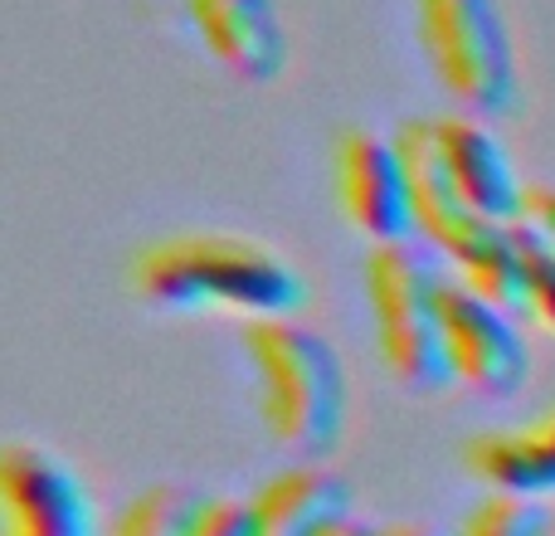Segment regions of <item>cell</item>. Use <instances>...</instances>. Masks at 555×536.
<instances>
[{"instance_id":"cell-13","label":"cell","mask_w":555,"mask_h":536,"mask_svg":"<svg viewBox=\"0 0 555 536\" xmlns=\"http://www.w3.org/2000/svg\"><path fill=\"white\" fill-rule=\"evenodd\" d=\"M555 518L546 512V502L531 498H512V493H488L482 502H473L453 532L443 536H551Z\"/></svg>"},{"instance_id":"cell-15","label":"cell","mask_w":555,"mask_h":536,"mask_svg":"<svg viewBox=\"0 0 555 536\" xmlns=\"http://www.w3.org/2000/svg\"><path fill=\"white\" fill-rule=\"evenodd\" d=\"M191 536H249V498H205Z\"/></svg>"},{"instance_id":"cell-16","label":"cell","mask_w":555,"mask_h":536,"mask_svg":"<svg viewBox=\"0 0 555 536\" xmlns=\"http://www.w3.org/2000/svg\"><path fill=\"white\" fill-rule=\"evenodd\" d=\"M517 225H521L527 234H537L546 250H555V186H531Z\"/></svg>"},{"instance_id":"cell-14","label":"cell","mask_w":555,"mask_h":536,"mask_svg":"<svg viewBox=\"0 0 555 536\" xmlns=\"http://www.w3.org/2000/svg\"><path fill=\"white\" fill-rule=\"evenodd\" d=\"M521 273H527V283H521V312L555 336V250H546L527 230H521Z\"/></svg>"},{"instance_id":"cell-4","label":"cell","mask_w":555,"mask_h":536,"mask_svg":"<svg viewBox=\"0 0 555 536\" xmlns=\"http://www.w3.org/2000/svg\"><path fill=\"white\" fill-rule=\"evenodd\" d=\"M414 29L434 78L459 103V113H517L521 64L498 0H414Z\"/></svg>"},{"instance_id":"cell-9","label":"cell","mask_w":555,"mask_h":536,"mask_svg":"<svg viewBox=\"0 0 555 536\" xmlns=\"http://www.w3.org/2000/svg\"><path fill=\"white\" fill-rule=\"evenodd\" d=\"M195 35L234 78L263 88L287 68V29L273 0H181Z\"/></svg>"},{"instance_id":"cell-12","label":"cell","mask_w":555,"mask_h":536,"mask_svg":"<svg viewBox=\"0 0 555 536\" xmlns=\"http://www.w3.org/2000/svg\"><path fill=\"white\" fill-rule=\"evenodd\" d=\"M201 493L176 488V483H156V488H142L117 522L107 527V536H191L195 512H201Z\"/></svg>"},{"instance_id":"cell-5","label":"cell","mask_w":555,"mask_h":536,"mask_svg":"<svg viewBox=\"0 0 555 536\" xmlns=\"http://www.w3.org/2000/svg\"><path fill=\"white\" fill-rule=\"evenodd\" d=\"M443 342H449L453 385L478 400H512L531 375V346L517 312L478 297L463 283H443Z\"/></svg>"},{"instance_id":"cell-7","label":"cell","mask_w":555,"mask_h":536,"mask_svg":"<svg viewBox=\"0 0 555 536\" xmlns=\"http://www.w3.org/2000/svg\"><path fill=\"white\" fill-rule=\"evenodd\" d=\"M0 536H107L88 483L39 444L0 454Z\"/></svg>"},{"instance_id":"cell-8","label":"cell","mask_w":555,"mask_h":536,"mask_svg":"<svg viewBox=\"0 0 555 536\" xmlns=\"http://www.w3.org/2000/svg\"><path fill=\"white\" fill-rule=\"evenodd\" d=\"M434 142H439V162H443V176H449L453 195H459L473 215L502 220V225L521 220V205H527L531 186L521 181L507 142L492 132L488 117H473V113L434 117Z\"/></svg>"},{"instance_id":"cell-3","label":"cell","mask_w":555,"mask_h":536,"mask_svg":"<svg viewBox=\"0 0 555 536\" xmlns=\"http://www.w3.org/2000/svg\"><path fill=\"white\" fill-rule=\"evenodd\" d=\"M443 283L449 278L414 240L371 244L365 254V303H371L375 356L395 385L414 395L449 391V342H443Z\"/></svg>"},{"instance_id":"cell-11","label":"cell","mask_w":555,"mask_h":536,"mask_svg":"<svg viewBox=\"0 0 555 536\" xmlns=\"http://www.w3.org/2000/svg\"><path fill=\"white\" fill-rule=\"evenodd\" d=\"M351 518V483L317 459L273 473L249 498V536H322Z\"/></svg>"},{"instance_id":"cell-2","label":"cell","mask_w":555,"mask_h":536,"mask_svg":"<svg viewBox=\"0 0 555 536\" xmlns=\"http://www.w3.org/2000/svg\"><path fill=\"white\" fill-rule=\"evenodd\" d=\"M244 356L259 385V420L287 454L317 459L346 434V366L322 332L297 317L244 322Z\"/></svg>"},{"instance_id":"cell-18","label":"cell","mask_w":555,"mask_h":536,"mask_svg":"<svg viewBox=\"0 0 555 536\" xmlns=\"http://www.w3.org/2000/svg\"><path fill=\"white\" fill-rule=\"evenodd\" d=\"M551 536H555V532H551Z\"/></svg>"},{"instance_id":"cell-6","label":"cell","mask_w":555,"mask_h":536,"mask_svg":"<svg viewBox=\"0 0 555 536\" xmlns=\"http://www.w3.org/2000/svg\"><path fill=\"white\" fill-rule=\"evenodd\" d=\"M332 191L341 220L371 244H404L420 234L414 230L410 176H404V156L395 137H380L371 127H351L336 137Z\"/></svg>"},{"instance_id":"cell-1","label":"cell","mask_w":555,"mask_h":536,"mask_svg":"<svg viewBox=\"0 0 555 536\" xmlns=\"http://www.w3.org/2000/svg\"><path fill=\"white\" fill-rule=\"evenodd\" d=\"M127 283L156 312H240L244 322L297 317L307 278L283 250L249 234H166L132 254Z\"/></svg>"},{"instance_id":"cell-17","label":"cell","mask_w":555,"mask_h":536,"mask_svg":"<svg viewBox=\"0 0 555 536\" xmlns=\"http://www.w3.org/2000/svg\"><path fill=\"white\" fill-rule=\"evenodd\" d=\"M322 536H443V532H434V527H424V522H361L351 512V518H341V522H332Z\"/></svg>"},{"instance_id":"cell-10","label":"cell","mask_w":555,"mask_h":536,"mask_svg":"<svg viewBox=\"0 0 555 536\" xmlns=\"http://www.w3.org/2000/svg\"><path fill=\"white\" fill-rule=\"evenodd\" d=\"M463 469L488 493L546 502L555 498V405L531 414L527 424L473 434L463 444Z\"/></svg>"}]
</instances>
